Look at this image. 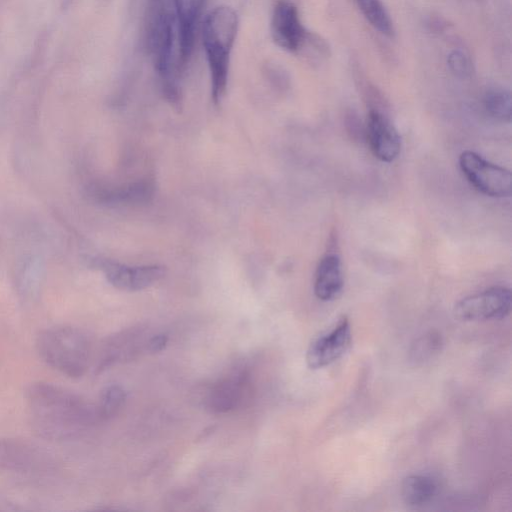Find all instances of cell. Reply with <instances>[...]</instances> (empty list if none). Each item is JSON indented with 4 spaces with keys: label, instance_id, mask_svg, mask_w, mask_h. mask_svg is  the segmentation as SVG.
<instances>
[{
    "label": "cell",
    "instance_id": "cell-1",
    "mask_svg": "<svg viewBox=\"0 0 512 512\" xmlns=\"http://www.w3.org/2000/svg\"><path fill=\"white\" fill-rule=\"evenodd\" d=\"M25 398L33 429L46 439H71L93 418L91 409L78 395L59 385L32 383Z\"/></svg>",
    "mask_w": 512,
    "mask_h": 512
},
{
    "label": "cell",
    "instance_id": "cell-2",
    "mask_svg": "<svg viewBox=\"0 0 512 512\" xmlns=\"http://www.w3.org/2000/svg\"><path fill=\"white\" fill-rule=\"evenodd\" d=\"M238 26L236 11L227 5L215 7L202 21V43L210 74L211 98L215 105H219L226 94Z\"/></svg>",
    "mask_w": 512,
    "mask_h": 512
},
{
    "label": "cell",
    "instance_id": "cell-3",
    "mask_svg": "<svg viewBox=\"0 0 512 512\" xmlns=\"http://www.w3.org/2000/svg\"><path fill=\"white\" fill-rule=\"evenodd\" d=\"M36 348L48 366L66 376L79 377L87 368L89 342L75 327L58 325L41 331L36 339Z\"/></svg>",
    "mask_w": 512,
    "mask_h": 512
},
{
    "label": "cell",
    "instance_id": "cell-4",
    "mask_svg": "<svg viewBox=\"0 0 512 512\" xmlns=\"http://www.w3.org/2000/svg\"><path fill=\"white\" fill-rule=\"evenodd\" d=\"M54 458L26 439L0 437V469L19 474H45L54 469Z\"/></svg>",
    "mask_w": 512,
    "mask_h": 512
},
{
    "label": "cell",
    "instance_id": "cell-5",
    "mask_svg": "<svg viewBox=\"0 0 512 512\" xmlns=\"http://www.w3.org/2000/svg\"><path fill=\"white\" fill-rule=\"evenodd\" d=\"M459 166L468 182L482 194L497 198L511 195L512 175L508 169L469 150L459 156Z\"/></svg>",
    "mask_w": 512,
    "mask_h": 512
},
{
    "label": "cell",
    "instance_id": "cell-6",
    "mask_svg": "<svg viewBox=\"0 0 512 512\" xmlns=\"http://www.w3.org/2000/svg\"><path fill=\"white\" fill-rule=\"evenodd\" d=\"M511 303L510 289L494 286L458 301L454 315L461 321L502 319L510 313Z\"/></svg>",
    "mask_w": 512,
    "mask_h": 512
},
{
    "label": "cell",
    "instance_id": "cell-7",
    "mask_svg": "<svg viewBox=\"0 0 512 512\" xmlns=\"http://www.w3.org/2000/svg\"><path fill=\"white\" fill-rule=\"evenodd\" d=\"M270 33L281 49L298 53L302 51L309 33L302 25L299 12L290 0H277L271 15Z\"/></svg>",
    "mask_w": 512,
    "mask_h": 512
},
{
    "label": "cell",
    "instance_id": "cell-8",
    "mask_svg": "<svg viewBox=\"0 0 512 512\" xmlns=\"http://www.w3.org/2000/svg\"><path fill=\"white\" fill-rule=\"evenodd\" d=\"M92 266L101 270L111 285L124 291L148 288L165 274L159 265L128 266L103 258L93 259Z\"/></svg>",
    "mask_w": 512,
    "mask_h": 512
},
{
    "label": "cell",
    "instance_id": "cell-9",
    "mask_svg": "<svg viewBox=\"0 0 512 512\" xmlns=\"http://www.w3.org/2000/svg\"><path fill=\"white\" fill-rule=\"evenodd\" d=\"M208 0H173L179 64L184 71L194 50L199 24Z\"/></svg>",
    "mask_w": 512,
    "mask_h": 512
},
{
    "label": "cell",
    "instance_id": "cell-10",
    "mask_svg": "<svg viewBox=\"0 0 512 512\" xmlns=\"http://www.w3.org/2000/svg\"><path fill=\"white\" fill-rule=\"evenodd\" d=\"M351 344V327L347 317H342L329 332L316 338L309 346L306 362L309 368L319 369L338 360Z\"/></svg>",
    "mask_w": 512,
    "mask_h": 512
},
{
    "label": "cell",
    "instance_id": "cell-11",
    "mask_svg": "<svg viewBox=\"0 0 512 512\" xmlns=\"http://www.w3.org/2000/svg\"><path fill=\"white\" fill-rule=\"evenodd\" d=\"M366 135L373 155L382 162H393L401 151V138L391 121L380 111H369Z\"/></svg>",
    "mask_w": 512,
    "mask_h": 512
},
{
    "label": "cell",
    "instance_id": "cell-12",
    "mask_svg": "<svg viewBox=\"0 0 512 512\" xmlns=\"http://www.w3.org/2000/svg\"><path fill=\"white\" fill-rule=\"evenodd\" d=\"M344 285L341 259L338 254L326 253L319 261L314 279V293L322 301L336 298Z\"/></svg>",
    "mask_w": 512,
    "mask_h": 512
},
{
    "label": "cell",
    "instance_id": "cell-13",
    "mask_svg": "<svg viewBox=\"0 0 512 512\" xmlns=\"http://www.w3.org/2000/svg\"><path fill=\"white\" fill-rule=\"evenodd\" d=\"M437 492L438 483L429 475H409L404 478L401 485L403 501L410 507H420L429 503Z\"/></svg>",
    "mask_w": 512,
    "mask_h": 512
},
{
    "label": "cell",
    "instance_id": "cell-14",
    "mask_svg": "<svg viewBox=\"0 0 512 512\" xmlns=\"http://www.w3.org/2000/svg\"><path fill=\"white\" fill-rule=\"evenodd\" d=\"M487 114L500 122H510L512 116V98L508 90L503 88L489 89L483 98Z\"/></svg>",
    "mask_w": 512,
    "mask_h": 512
},
{
    "label": "cell",
    "instance_id": "cell-15",
    "mask_svg": "<svg viewBox=\"0 0 512 512\" xmlns=\"http://www.w3.org/2000/svg\"><path fill=\"white\" fill-rule=\"evenodd\" d=\"M367 21L381 34L392 36L394 28L385 7L380 0H355Z\"/></svg>",
    "mask_w": 512,
    "mask_h": 512
},
{
    "label": "cell",
    "instance_id": "cell-16",
    "mask_svg": "<svg viewBox=\"0 0 512 512\" xmlns=\"http://www.w3.org/2000/svg\"><path fill=\"white\" fill-rule=\"evenodd\" d=\"M442 338L436 332H429L418 338L410 349V358L415 362H423L439 352Z\"/></svg>",
    "mask_w": 512,
    "mask_h": 512
},
{
    "label": "cell",
    "instance_id": "cell-17",
    "mask_svg": "<svg viewBox=\"0 0 512 512\" xmlns=\"http://www.w3.org/2000/svg\"><path fill=\"white\" fill-rule=\"evenodd\" d=\"M124 398V391L120 387H108L101 396L99 414L101 416L112 415L122 405Z\"/></svg>",
    "mask_w": 512,
    "mask_h": 512
},
{
    "label": "cell",
    "instance_id": "cell-18",
    "mask_svg": "<svg viewBox=\"0 0 512 512\" xmlns=\"http://www.w3.org/2000/svg\"><path fill=\"white\" fill-rule=\"evenodd\" d=\"M450 70L459 77H468L472 72V63L461 50L452 51L447 59Z\"/></svg>",
    "mask_w": 512,
    "mask_h": 512
},
{
    "label": "cell",
    "instance_id": "cell-19",
    "mask_svg": "<svg viewBox=\"0 0 512 512\" xmlns=\"http://www.w3.org/2000/svg\"><path fill=\"white\" fill-rule=\"evenodd\" d=\"M168 338L166 335H156L149 342V349L152 352H159L163 350L166 346Z\"/></svg>",
    "mask_w": 512,
    "mask_h": 512
}]
</instances>
